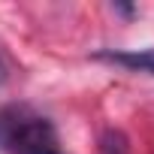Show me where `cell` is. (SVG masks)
Returning <instances> with one entry per match:
<instances>
[{"mask_svg":"<svg viewBox=\"0 0 154 154\" xmlns=\"http://www.w3.org/2000/svg\"><path fill=\"white\" fill-rule=\"evenodd\" d=\"M0 148L6 154H63L54 124L27 106L0 112Z\"/></svg>","mask_w":154,"mask_h":154,"instance_id":"cell-1","label":"cell"},{"mask_svg":"<svg viewBox=\"0 0 154 154\" xmlns=\"http://www.w3.org/2000/svg\"><path fill=\"white\" fill-rule=\"evenodd\" d=\"M94 57L118 63V66H127L133 72H151L154 75V48H142V51H97Z\"/></svg>","mask_w":154,"mask_h":154,"instance_id":"cell-2","label":"cell"},{"mask_svg":"<svg viewBox=\"0 0 154 154\" xmlns=\"http://www.w3.org/2000/svg\"><path fill=\"white\" fill-rule=\"evenodd\" d=\"M103 154H127V142H124V136L115 133V130H109V133L103 136Z\"/></svg>","mask_w":154,"mask_h":154,"instance_id":"cell-3","label":"cell"},{"mask_svg":"<svg viewBox=\"0 0 154 154\" xmlns=\"http://www.w3.org/2000/svg\"><path fill=\"white\" fill-rule=\"evenodd\" d=\"M6 79H9V63H6V57H3V54H0V85H3Z\"/></svg>","mask_w":154,"mask_h":154,"instance_id":"cell-4","label":"cell"},{"mask_svg":"<svg viewBox=\"0 0 154 154\" xmlns=\"http://www.w3.org/2000/svg\"><path fill=\"white\" fill-rule=\"evenodd\" d=\"M112 9H115V12H121V15H133V6H127V3H115Z\"/></svg>","mask_w":154,"mask_h":154,"instance_id":"cell-5","label":"cell"}]
</instances>
